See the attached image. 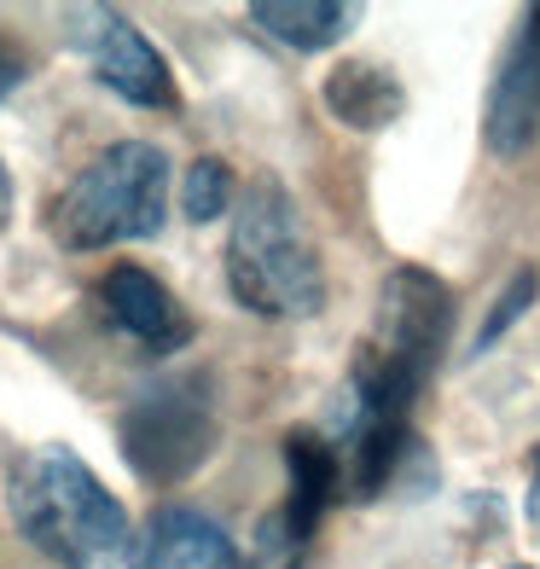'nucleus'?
<instances>
[{
  "mask_svg": "<svg viewBox=\"0 0 540 569\" xmlns=\"http://www.w3.org/2000/svg\"><path fill=\"white\" fill-rule=\"evenodd\" d=\"M7 506L18 535L59 569H117L134 552V529H128L122 500L64 442H41L12 465Z\"/></svg>",
  "mask_w": 540,
  "mask_h": 569,
  "instance_id": "f257e3e1",
  "label": "nucleus"
},
{
  "mask_svg": "<svg viewBox=\"0 0 540 569\" xmlns=\"http://www.w3.org/2000/svg\"><path fill=\"white\" fill-rule=\"evenodd\" d=\"M453 331V291L430 268H396L378 291V326L349 372V412L354 419H407L442 367Z\"/></svg>",
  "mask_w": 540,
  "mask_h": 569,
  "instance_id": "f03ea898",
  "label": "nucleus"
},
{
  "mask_svg": "<svg viewBox=\"0 0 540 569\" xmlns=\"http://www.w3.org/2000/svg\"><path fill=\"white\" fill-rule=\"evenodd\" d=\"M227 291L268 320H314L326 308V268L279 174H256L233 203L227 232Z\"/></svg>",
  "mask_w": 540,
  "mask_h": 569,
  "instance_id": "7ed1b4c3",
  "label": "nucleus"
},
{
  "mask_svg": "<svg viewBox=\"0 0 540 569\" xmlns=\"http://www.w3.org/2000/svg\"><path fill=\"white\" fill-rule=\"evenodd\" d=\"M169 221V158L151 140H117L53 198V239L64 250H111L158 239Z\"/></svg>",
  "mask_w": 540,
  "mask_h": 569,
  "instance_id": "20e7f679",
  "label": "nucleus"
},
{
  "mask_svg": "<svg viewBox=\"0 0 540 569\" xmlns=\"http://www.w3.org/2000/svg\"><path fill=\"white\" fill-rule=\"evenodd\" d=\"M122 459L146 482H180L192 477L216 448V401L203 372H174L158 378L122 407Z\"/></svg>",
  "mask_w": 540,
  "mask_h": 569,
  "instance_id": "39448f33",
  "label": "nucleus"
},
{
  "mask_svg": "<svg viewBox=\"0 0 540 569\" xmlns=\"http://www.w3.org/2000/svg\"><path fill=\"white\" fill-rule=\"evenodd\" d=\"M76 41H82L93 76L117 99H128V106H140V111H169L174 106L169 59L146 41L140 23H128L122 12H88V23L76 30Z\"/></svg>",
  "mask_w": 540,
  "mask_h": 569,
  "instance_id": "423d86ee",
  "label": "nucleus"
},
{
  "mask_svg": "<svg viewBox=\"0 0 540 569\" xmlns=\"http://www.w3.org/2000/svg\"><path fill=\"white\" fill-rule=\"evenodd\" d=\"M99 302L117 331H128L134 343H146L151 355H174L192 343V315L180 308V297L169 284L140 268V262H117L106 279H99Z\"/></svg>",
  "mask_w": 540,
  "mask_h": 569,
  "instance_id": "0eeeda50",
  "label": "nucleus"
},
{
  "mask_svg": "<svg viewBox=\"0 0 540 569\" xmlns=\"http://www.w3.org/2000/svg\"><path fill=\"white\" fill-rule=\"evenodd\" d=\"M482 134L500 158H523V151L540 140V7L529 12V23L511 41V53L488 88V117Z\"/></svg>",
  "mask_w": 540,
  "mask_h": 569,
  "instance_id": "6e6552de",
  "label": "nucleus"
},
{
  "mask_svg": "<svg viewBox=\"0 0 540 569\" xmlns=\"http://www.w3.org/2000/svg\"><path fill=\"white\" fill-rule=\"evenodd\" d=\"M128 569H239V547L210 511L158 506L151 523L134 535Z\"/></svg>",
  "mask_w": 540,
  "mask_h": 569,
  "instance_id": "1a4fd4ad",
  "label": "nucleus"
},
{
  "mask_svg": "<svg viewBox=\"0 0 540 569\" xmlns=\"http://www.w3.org/2000/svg\"><path fill=\"white\" fill-rule=\"evenodd\" d=\"M286 471H291V495L273 517L286 523L291 547L302 552L308 535H314L320 511L343 495V465H338V448H331V436L320 430H291L286 436Z\"/></svg>",
  "mask_w": 540,
  "mask_h": 569,
  "instance_id": "9d476101",
  "label": "nucleus"
},
{
  "mask_svg": "<svg viewBox=\"0 0 540 569\" xmlns=\"http://www.w3.org/2000/svg\"><path fill=\"white\" fill-rule=\"evenodd\" d=\"M354 7L343 0H256L250 7V23L273 41H286L291 53H326L338 47L349 30H354Z\"/></svg>",
  "mask_w": 540,
  "mask_h": 569,
  "instance_id": "9b49d317",
  "label": "nucleus"
},
{
  "mask_svg": "<svg viewBox=\"0 0 540 569\" xmlns=\"http://www.w3.org/2000/svg\"><path fill=\"white\" fill-rule=\"evenodd\" d=\"M326 106L343 128H367L372 134V128H390L401 117L407 93L383 64H338L326 76Z\"/></svg>",
  "mask_w": 540,
  "mask_h": 569,
  "instance_id": "f8f14e48",
  "label": "nucleus"
},
{
  "mask_svg": "<svg viewBox=\"0 0 540 569\" xmlns=\"http://www.w3.org/2000/svg\"><path fill=\"white\" fill-rule=\"evenodd\" d=\"M180 210H187V221H216L233 210V169H227L221 158H198L187 169V180H180Z\"/></svg>",
  "mask_w": 540,
  "mask_h": 569,
  "instance_id": "ddd939ff",
  "label": "nucleus"
},
{
  "mask_svg": "<svg viewBox=\"0 0 540 569\" xmlns=\"http://www.w3.org/2000/svg\"><path fill=\"white\" fill-rule=\"evenodd\" d=\"M534 297H540V273H534V268H518V273H511V284L500 291V308L482 320V331H477L471 355H488V349H494V343L506 338V331L529 315V302H534Z\"/></svg>",
  "mask_w": 540,
  "mask_h": 569,
  "instance_id": "4468645a",
  "label": "nucleus"
},
{
  "mask_svg": "<svg viewBox=\"0 0 540 569\" xmlns=\"http://www.w3.org/2000/svg\"><path fill=\"white\" fill-rule=\"evenodd\" d=\"M18 82H23V64H18V53H12V47L0 41V99H7Z\"/></svg>",
  "mask_w": 540,
  "mask_h": 569,
  "instance_id": "2eb2a0df",
  "label": "nucleus"
},
{
  "mask_svg": "<svg viewBox=\"0 0 540 569\" xmlns=\"http://www.w3.org/2000/svg\"><path fill=\"white\" fill-rule=\"evenodd\" d=\"M12 203H18V187H12V169L0 163V227L12 221Z\"/></svg>",
  "mask_w": 540,
  "mask_h": 569,
  "instance_id": "dca6fc26",
  "label": "nucleus"
},
{
  "mask_svg": "<svg viewBox=\"0 0 540 569\" xmlns=\"http://www.w3.org/2000/svg\"><path fill=\"white\" fill-rule=\"evenodd\" d=\"M529 523L540 529V477H534V488H529Z\"/></svg>",
  "mask_w": 540,
  "mask_h": 569,
  "instance_id": "f3484780",
  "label": "nucleus"
},
{
  "mask_svg": "<svg viewBox=\"0 0 540 569\" xmlns=\"http://www.w3.org/2000/svg\"><path fill=\"white\" fill-rule=\"evenodd\" d=\"M534 477H540V453H534Z\"/></svg>",
  "mask_w": 540,
  "mask_h": 569,
  "instance_id": "a211bd4d",
  "label": "nucleus"
},
{
  "mask_svg": "<svg viewBox=\"0 0 540 569\" xmlns=\"http://www.w3.org/2000/svg\"><path fill=\"white\" fill-rule=\"evenodd\" d=\"M511 569H529V563H511Z\"/></svg>",
  "mask_w": 540,
  "mask_h": 569,
  "instance_id": "6ab92c4d",
  "label": "nucleus"
}]
</instances>
